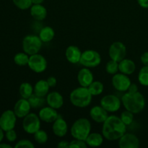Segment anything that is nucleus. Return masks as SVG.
<instances>
[{
	"label": "nucleus",
	"mask_w": 148,
	"mask_h": 148,
	"mask_svg": "<svg viewBox=\"0 0 148 148\" xmlns=\"http://www.w3.org/2000/svg\"><path fill=\"white\" fill-rule=\"evenodd\" d=\"M91 131V124L85 118L78 119L74 122L71 127L70 132L72 137L77 140H85L87 139Z\"/></svg>",
	"instance_id": "obj_4"
},
{
	"label": "nucleus",
	"mask_w": 148,
	"mask_h": 148,
	"mask_svg": "<svg viewBox=\"0 0 148 148\" xmlns=\"http://www.w3.org/2000/svg\"><path fill=\"white\" fill-rule=\"evenodd\" d=\"M39 118L40 120L46 123L53 122L56 119H58L59 115L56 109L51 106L43 107L40 110L38 114Z\"/></svg>",
	"instance_id": "obj_15"
},
{
	"label": "nucleus",
	"mask_w": 148,
	"mask_h": 148,
	"mask_svg": "<svg viewBox=\"0 0 148 148\" xmlns=\"http://www.w3.org/2000/svg\"><path fill=\"white\" fill-rule=\"evenodd\" d=\"M108 54L111 59L119 62L127 56V47L121 42H114L110 46Z\"/></svg>",
	"instance_id": "obj_9"
},
{
	"label": "nucleus",
	"mask_w": 148,
	"mask_h": 148,
	"mask_svg": "<svg viewBox=\"0 0 148 148\" xmlns=\"http://www.w3.org/2000/svg\"><path fill=\"white\" fill-rule=\"evenodd\" d=\"M23 128L25 132L34 134L40 129V119L36 114L29 113L24 117L23 121Z\"/></svg>",
	"instance_id": "obj_7"
},
{
	"label": "nucleus",
	"mask_w": 148,
	"mask_h": 148,
	"mask_svg": "<svg viewBox=\"0 0 148 148\" xmlns=\"http://www.w3.org/2000/svg\"><path fill=\"white\" fill-rule=\"evenodd\" d=\"M101 62L100 53L95 50H86L82 53L79 63L88 68H92L98 66Z\"/></svg>",
	"instance_id": "obj_6"
},
{
	"label": "nucleus",
	"mask_w": 148,
	"mask_h": 148,
	"mask_svg": "<svg viewBox=\"0 0 148 148\" xmlns=\"http://www.w3.org/2000/svg\"><path fill=\"white\" fill-rule=\"evenodd\" d=\"M120 118H121V121L124 123L126 126L130 125L132 123L133 119H134V115H133V113H132L131 111L126 110L125 111L122 112Z\"/></svg>",
	"instance_id": "obj_34"
},
{
	"label": "nucleus",
	"mask_w": 148,
	"mask_h": 148,
	"mask_svg": "<svg viewBox=\"0 0 148 148\" xmlns=\"http://www.w3.org/2000/svg\"><path fill=\"white\" fill-rule=\"evenodd\" d=\"M121 102L127 111L133 114H138L144 109L145 106V100L140 92H127L121 98Z\"/></svg>",
	"instance_id": "obj_2"
},
{
	"label": "nucleus",
	"mask_w": 148,
	"mask_h": 148,
	"mask_svg": "<svg viewBox=\"0 0 148 148\" xmlns=\"http://www.w3.org/2000/svg\"><path fill=\"white\" fill-rule=\"evenodd\" d=\"M28 54L26 53H18L14 56V63L19 66H25L28 64L29 62Z\"/></svg>",
	"instance_id": "obj_29"
},
{
	"label": "nucleus",
	"mask_w": 148,
	"mask_h": 148,
	"mask_svg": "<svg viewBox=\"0 0 148 148\" xmlns=\"http://www.w3.org/2000/svg\"><path fill=\"white\" fill-rule=\"evenodd\" d=\"M43 98L44 97L39 96V95H37L36 94L33 93L27 100H28L29 103H30L31 108H40V107H42L44 105L45 99Z\"/></svg>",
	"instance_id": "obj_28"
},
{
	"label": "nucleus",
	"mask_w": 148,
	"mask_h": 148,
	"mask_svg": "<svg viewBox=\"0 0 148 148\" xmlns=\"http://www.w3.org/2000/svg\"><path fill=\"white\" fill-rule=\"evenodd\" d=\"M141 62L145 66H148V51L145 52L141 56Z\"/></svg>",
	"instance_id": "obj_39"
},
{
	"label": "nucleus",
	"mask_w": 148,
	"mask_h": 148,
	"mask_svg": "<svg viewBox=\"0 0 148 148\" xmlns=\"http://www.w3.org/2000/svg\"><path fill=\"white\" fill-rule=\"evenodd\" d=\"M85 142L90 147H99L103 143V136L99 133H90L85 140Z\"/></svg>",
	"instance_id": "obj_23"
},
{
	"label": "nucleus",
	"mask_w": 148,
	"mask_h": 148,
	"mask_svg": "<svg viewBox=\"0 0 148 148\" xmlns=\"http://www.w3.org/2000/svg\"><path fill=\"white\" fill-rule=\"evenodd\" d=\"M69 142L66 141V140H63L61 141L59 144L57 145V147L59 148H69Z\"/></svg>",
	"instance_id": "obj_40"
},
{
	"label": "nucleus",
	"mask_w": 148,
	"mask_h": 148,
	"mask_svg": "<svg viewBox=\"0 0 148 148\" xmlns=\"http://www.w3.org/2000/svg\"><path fill=\"white\" fill-rule=\"evenodd\" d=\"M137 1L143 8H148V0H137Z\"/></svg>",
	"instance_id": "obj_42"
},
{
	"label": "nucleus",
	"mask_w": 148,
	"mask_h": 148,
	"mask_svg": "<svg viewBox=\"0 0 148 148\" xmlns=\"http://www.w3.org/2000/svg\"><path fill=\"white\" fill-rule=\"evenodd\" d=\"M138 91V87L135 83H131L128 89L129 92H136Z\"/></svg>",
	"instance_id": "obj_41"
},
{
	"label": "nucleus",
	"mask_w": 148,
	"mask_h": 148,
	"mask_svg": "<svg viewBox=\"0 0 148 148\" xmlns=\"http://www.w3.org/2000/svg\"><path fill=\"white\" fill-rule=\"evenodd\" d=\"M46 102L49 106L55 108V109H59L62 108L64 104V99L62 95L59 92L56 91H53L48 94L46 97Z\"/></svg>",
	"instance_id": "obj_19"
},
{
	"label": "nucleus",
	"mask_w": 148,
	"mask_h": 148,
	"mask_svg": "<svg viewBox=\"0 0 148 148\" xmlns=\"http://www.w3.org/2000/svg\"><path fill=\"white\" fill-rule=\"evenodd\" d=\"M44 0H32L33 4H41Z\"/></svg>",
	"instance_id": "obj_43"
},
{
	"label": "nucleus",
	"mask_w": 148,
	"mask_h": 148,
	"mask_svg": "<svg viewBox=\"0 0 148 148\" xmlns=\"http://www.w3.org/2000/svg\"><path fill=\"white\" fill-rule=\"evenodd\" d=\"M93 75L88 67L82 68L78 72L77 80L81 86L88 88V86L93 82Z\"/></svg>",
	"instance_id": "obj_17"
},
{
	"label": "nucleus",
	"mask_w": 148,
	"mask_h": 148,
	"mask_svg": "<svg viewBox=\"0 0 148 148\" xmlns=\"http://www.w3.org/2000/svg\"><path fill=\"white\" fill-rule=\"evenodd\" d=\"M27 65L33 72L36 73H41L47 68V62L44 56L38 53H36L30 55Z\"/></svg>",
	"instance_id": "obj_8"
},
{
	"label": "nucleus",
	"mask_w": 148,
	"mask_h": 148,
	"mask_svg": "<svg viewBox=\"0 0 148 148\" xmlns=\"http://www.w3.org/2000/svg\"><path fill=\"white\" fill-rule=\"evenodd\" d=\"M92 95L90 92L88 88L79 87L73 90L70 93V101L76 107L85 108L88 106L92 101Z\"/></svg>",
	"instance_id": "obj_3"
},
{
	"label": "nucleus",
	"mask_w": 148,
	"mask_h": 148,
	"mask_svg": "<svg viewBox=\"0 0 148 148\" xmlns=\"http://www.w3.org/2000/svg\"><path fill=\"white\" fill-rule=\"evenodd\" d=\"M34 147L33 143L27 140H20L14 146L15 148H34Z\"/></svg>",
	"instance_id": "obj_36"
},
{
	"label": "nucleus",
	"mask_w": 148,
	"mask_h": 148,
	"mask_svg": "<svg viewBox=\"0 0 148 148\" xmlns=\"http://www.w3.org/2000/svg\"><path fill=\"white\" fill-rule=\"evenodd\" d=\"M0 148H12V146L7 144H0Z\"/></svg>",
	"instance_id": "obj_45"
},
{
	"label": "nucleus",
	"mask_w": 148,
	"mask_h": 148,
	"mask_svg": "<svg viewBox=\"0 0 148 148\" xmlns=\"http://www.w3.org/2000/svg\"><path fill=\"white\" fill-rule=\"evenodd\" d=\"M34 139L38 144H45L48 140V134L43 130H39L34 134Z\"/></svg>",
	"instance_id": "obj_31"
},
{
	"label": "nucleus",
	"mask_w": 148,
	"mask_h": 148,
	"mask_svg": "<svg viewBox=\"0 0 148 148\" xmlns=\"http://www.w3.org/2000/svg\"><path fill=\"white\" fill-rule=\"evenodd\" d=\"M20 94L22 98L25 99H28L30 96L33 94L34 89L31 84L28 82H23L20 86Z\"/></svg>",
	"instance_id": "obj_26"
},
{
	"label": "nucleus",
	"mask_w": 148,
	"mask_h": 148,
	"mask_svg": "<svg viewBox=\"0 0 148 148\" xmlns=\"http://www.w3.org/2000/svg\"><path fill=\"white\" fill-rule=\"evenodd\" d=\"M42 47V40L39 36L28 35L23 38V49L28 55L38 53Z\"/></svg>",
	"instance_id": "obj_5"
},
{
	"label": "nucleus",
	"mask_w": 148,
	"mask_h": 148,
	"mask_svg": "<svg viewBox=\"0 0 148 148\" xmlns=\"http://www.w3.org/2000/svg\"><path fill=\"white\" fill-rule=\"evenodd\" d=\"M52 130L56 136L62 137L65 136L68 131V126L66 121L61 117H58L54 121L52 126Z\"/></svg>",
	"instance_id": "obj_18"
},
{
	"label": "nucleus",
	"mask_w": 148,
	"mask_h": 148,
	"mask_svg": "<svg viewBox=\"0 0 148 148\" xmlns=\"http://www.w3.org/2000/svg\"><path fill=\"white\" fill-rule=\"evenodd\" d=\"M87 147H88V145L85 140L75 139L69 143L70 148H87Z\"/></svg>",
	"instance_id": "obj_35"
},
{
	"label": "nucleus",
	"mask_w": 148,
	"mask_h": 148,
	"mask_svg": "<svg viewBox=\"0 0 148 148\" xmlns=\"http://www.w3.org/2000/svg\"><path fill=\"white\" fill-rule=\"evenodd\" d=\"M50 86L48 84L47 81L44 79H40L38 81L34 87V93L39 96L44 97L48 94Z\"/></svg>",
	"instance_id": "obj_24"
},
{
	"label": "nucleus",
	"mask_w": 148,
	"mask_h": 148,
	"mask_svg": "<svg viewBox=\"0 0 148 148\" xmlns=\"http://www.w3.org/2000/svg\"><path fill=\"white\" fill-rule=\"evenodd\" d=\"M55 36V33L53 29L50 26H45L43 28L40 29L39 33V38L42 42L44 43H49L53 40Z\"/></svg>",
	"instance_id": "obj_25"
},
{
	"label": "nucleus",
	"mask_w": 148,
	"mask_h": 148,
	"mask_svg": "<svg viewBox=\"0 0 148 148\" xmlns=\"http://www.w3.org/2000/svg\"><path fill=\"white\" fill-rule=\"evenodd\" d=\"M101 106L108 112H116L121 107V101L116 95H107L101 99Z\"/></svg>",
	"instance_id": "obj_11"
},
{
	"label": "nucleus",
	"mask_w": 148,
	"mask_h": 148,
	"mask_svg": "<svg viewBox=\"0 0 148 148\" xmlns=\"http://www.w3.org/2000/svg\"><path fill=\"white\" fill-rule=\"evenodd\" d=\"M46 81H47L48 84H49V85L50 86V88H53V87L56 86V82H57L56 79L54 77H49L46 79Z\"/></svg>",
	"instance_id": "obj_38"
},
{
	"label": "nucleus",
	"mask_w": 148,
	"mask_h": 148,
	"mask_svg": "<svg viewBox=\"0 0 148 148\" xmlns=\"http://www.w3.org/2000/svg\"><path fill=\"white\" fill-rule=\"evenodd\" d=\"M4 130H2V129L1 128V127H0V143H1V141H2L3 138H4Z\"/></svg>",
	"instance_id": "obj_44"
},
{
	"label": "nucleus",
	"mask_w": 148,
	"mask_h": 148,
	"mask_svg": "<svg viewBox=\"0 0 148 148\" xmlns=\"http://www.w3.org/2000/svg\"><path fill=\"white\" fill-rule=\"evenodd\" d=\"M6 138L10 142H14L17 139V133L14 129L6 132Z\"/></svg>",
	"instance_id": "obj_37"
},
{
	"label": "nucleus",
	"mask_w": 148,
	"mask_h": 148,
	"mask_svg": "<svg viewBox=\"0 0 148 148\" xmlns=\"http://www.w3.org/2000/svg\"><path fill=\"white\" fill-rule=\"evenodd\" d=\"M16 121L17 116L14 114V111L7 110L0 116V127L4 132H7L14 128Z\"/></svg>",
	"instance_id": "obj_10"
},
{
	"label": "nucleus",
	"mask_w": 148,
	"mask_h": 148,
	"mask_svg": "<svg viewBox=\"0 0 148 148\" xmlns=\"http://www.w3.org/2000/svg\"><path fill=\"white\" fill-rule=\"evenodd\" d=\"M131 80L129 78L128 75L123 73H116L114 75L112 78V85L114 88L120 92H125L128 90Z\"/></svg>",
	"instance_id": "obj_12"
},
{
	"label": "nucleus",
	"mask_w": 148,
	"mask_h": 148,
	"mask_svg": "<svg viewBox=\"0 0 148 148\" xmlns=\"http://www.w3.org/2000/svg\"><path fill=\"white\" fill-rule=\"evenodd\" d=\"M121 148H137L140 146V140L137 136L131 133H125L119 141Z\"/></svg>",
	"instance_id": "obj_13"
},
{
	"label": "nucleus",
	"mask_w": 148,
	"mask_h": 148,
	"mask_svg": "<svg viewBox=\"0 0 148 148\" xmlns=\"http://www.w3.org/2000/svg\"><path fill=\"white\" fill-rule=\"evenodd\" d=\"M30 104L28 100L22 98L15 103L14 107V112L18 118H24L30 113Z\"/></svg>",
	"instance_id": "obj_14"
},
{
	"label": "nucleus",
	"mask_w": 148,
	"mask_h": 148,
	"mask_svg": "<svg viewBox=\"0 0 148 148\" xmlns=\"http://www.w3.org/2000/svg\"><path fill=\"white\" fill-rule=\"evenodd\" d=\"M139 82L143 86H148V66H145L138 74Z\"/></svg>",
	"instance_id": "obj_30"
},
{
	"label": "nucleus",
	"mask_w": 148,
	"mask_h": 148,
	"mask_svg": "<svg viewBox=\"0 0 148 148\" xmlns=\"http://www.w3.org/2000/svg\"><path fill=\"white\" fill-rule=\"evenodd\" d=\"M12 1L17 8L23 10H27L33 5L32 0H12Z\"/></svg>",
	"instance_id": "obj_33"
},
{
	"label": "nucleus",
	"mask_w": 148,
	"mask_h": 148,
	"mask_svg": "<svg viewBox=\"0 0 148 148\" xmlns=\"http://www.w3.org/2000/svg\"><path fill=\"white\" fill-rule=\"evenodd\" d=\"M30 14L35 20L42 21L47 16V10L42 4H33L30 8Z\"/></svg>",
	"instance_id": "obj_22"
},
{
	"label": "nucleus",
	"mask_w": 148,
	"mask_h": 148,
	"mask_svg": "<svg viewBox=\"0 0 148 148\" xmlns=\"http://www.w3.org/2000/svg\"><path fill=\"white\" fill-rule=\"evenodd\" d=\"M88 90L92 96L101 95L104 89L103 84L99 81H93L90 85L88 86Z\"/></svg>",
	"instance_id": "obj_27"
},
{
	"label": "nucleus",
	"mask_w": 148,
	"mask_h": 148,
	"mask_svg": "<svg viewBox=\"0 0 148 148\" xmlns=\"http://www.w3.org/2000/svg\"><path fill=\"white\" fill-rule=\"evenodd\" d=\"M106 70L107 73L110 74V75H115V74H116L119 71V62L111 59L106 64Z\"/></svg>",
	"instance_id": "obj_32"
},
{
	"label": "nucleus",
	"mask_w": 148,
	"mask_h": 148,
	"mask_svg": "<svg viewBox=\"0 0 148 148\" xmlns=\"http://www.w3.org/2000/svg\"><path fill=\"white\" fill-rule=\"evenodd\" d=\"M65 56L69 62L72 64L79 63L82 52L80 49L75 46H69L66 49Z\"/></svg>",
	"instance_id": "obj_20"
},
{
	"label": "nucleus",
	"mask_w": 148,
	"mask_h": 148,
	"mask_svg": "<svg viewBox=\"0 0 148 148\" xmlns=\"http://www.w3.org/2000/svg\"><path fill=\"white\" fill-rule=\"evenodd\" d=\"M90 116L93 121L98 123H103L108 117V111L101 106L92 107L90 111Z\"/></svg>",
	"instance_id": "obj_16"
},
{
	"label": "nucleus",
	"mask_w": 148,
	"mask_h": 148,
	"mask_svg": "<svg viewBox=\"0 0 148 148\" xmlns=\"http://www.w3.org/2000/svg\"><path fill=\"white\" fill-rule=\"evenodd\" d=\"M127 131V126L116 116H108L103 122L102 134L104 138L110 141L119 140Z\"/></svg>",
	"instance_id": "obj_1"
},
{
	"label": "nucleus",
	"mask_w": 148,
	"mask_h": 148,
	"mask_svg": "<svg viewBox=\"0 0 148 148\" xmlns=\"http://www.w3.org/2000/svg\"><path fill=\"white\" fill-rule=\"evenodd\" d=\"M136 69V65L132 60L124 59L119 62V71L124 75H130L134 73Z\"/></svg>",
	"instance_id": "obj_21"
}]
</instances>
